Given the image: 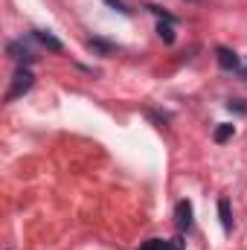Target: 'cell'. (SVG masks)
Segmentation results:
<instances>
[{"instance_id": "cell-5", "label": "cell", "mask_w": 247, "mask_h": 250, "mask_svg": "<svg viewBox=\"0 0 247 250\" xmlns=\"http://www.w3.org/2000/svg\"><path fill=\"white\" fill-rule=\"evenodd\" d=\"M184 248V242L181 239H172V242H163V239H151L145 248H140V250H181Z\"/></svg>"}, {"instance_id": "cell-2", "label": "cell", "mask_w": 247, "mask_h": 250, "mask_svg": "<svg viewBox=\"0 0 247 250\" xmlns=\"http://www.w3.org/2000/svg\"><path fill=\"white\" fill-rule=\"evenodd\" d=\"M215 59H218V67H221V70H242L239 56H236L233 50H227V47H218V50H215Z\"/></svg>"}, {"instance_id": "cell-12", "label": "cell", "mask_w": 247, "mask_h": 250, "mask_svg": "<svg viewBox=\"0 0 247 250\" xmlns=\"http://www.w3.org/2000/svg\"><path fill=\"white\" fill-rule=\"evenodd\" d=\"M239 73H242V79H247V64L242 67V70H239Z\"/></svg>"}, {"instance_id": "cell-10", "label": "cell", "mask_w": 247, "mask_h": 250, "mask_svg": "<svg viewBox=\"0 0 247 250\" xmlns=\"http://www.w3.org/2000/svg\"><path fill=\"white\" fill-rule=\"evenodd\" d=\"M157 32H160V38H166L169 44L175 41V32H172V26H163V23H160V29H157Z\"/></svg>"}, {"instance_id": "cell-3", "label": "cell", "mask_w": 247, "mask_h": 250, "mask_svg": "<svg viewBox=\"0 0 247 250\" xmlns=\"http://www.w3.org/2000/svg\"><path fill=\"white\" fill-rule=\"evenodd\" d=\"M32 38H35V41H41V44H44L47 50H53V53H62V50H64L62 41H59V38H53V35H50V32H44V29H35V32H32Z\"/></svg>"}, {"instance_id": "cell-11", "label": "cell", "mask_w": 247, "mask_h": 250, "mask_svg": "<svg viewBox=\"0 0 247 250\" xmlns=\"http://www.w3.org/2000/svg\"><path fill=\"white\" fill-rule=\"evenodd\" d=\"M105 3H111V6H114V9H120L123 15H128V12H131V9H125V3H123V0H105Z\"/></svg>"}, {"instance_id": "cell-6", "label": "cell", "mask_w": 247, "mask_h": 250, "mask_svg": "<svg viewBox=\"0 0 247 250\" xmlns=\"http://www.w3.org/2000/svg\"><path fill=\"white\" fill-rule=\"evenodd\" d=\"M218 215H221V227L230 233V230H233V212H230V201H227V198L218 201Z\"/></svg>"}, {"instance_id": "cell-1", "label": "cell", "mask_w": 247, "mask_h": 250, "mask_svg": "<svg viewBox=\"0 0 247 250\" xmlns=\"http://www.w3.org/2000/svg\"><path fill=\"white\" fill-rule=\"evenodd\" d=\"M32 84H35V76H32V70H29V67H18V70H15V76H12V87L6 90V102H12V99L23 96V93H26Z\"/></svg>"}, {"instance_id": "cell-9", "label": "cell", "mask_w": 247, "mask_h": 250, "mask_svg": "<svg viewBox=\"0 0 247 250\" xmlns=\"http://www.w3.org/2000/svg\"><path fill=\"white\" fill-rule=\"evenodd\" d=\"M87 47H90V50H96V53H102V56H108V53H114V50H117L114 44L99 41V38H90V41H87Z\"/></svg>"}, {"instance_id": "cell-4", "label": "cell", "mask_w": 247, "mask_h": 250, "mask_svg": "<svg viewBox=\"0 0 247 250\" xmlns=\"http://www.w3.org/2000/svg\"><path fill=\"white\" fill-rule=\"evenodd\" d=\"M178 227L181 230H189L192 227V204L189 201H181L178 204Z\"/></svg>"}, {"instance_id": "cell-7", "label": "cell", "mask_w": 247, "mask_h": 250, "mask_svg": "<svg viewBox=\"0 0 247 250\" xmlns=\"http://www.w3.org/2000/svg\"><path fill=\"white\" fill-rule=\"evenodd\" d=\"M6 50H9V56H12V59H18V62H32V59H35V56H32V50H26L23 44H15V41H12Z\"/></svg>"}, {"instance_id": "cell-8", "label": "cell", "mask_w": 247, "mask_h": 250, "mask_svg": "<svg viewBox=\"0 0 247 250\" xmlns=\"http://www.w3.org/2000/svg\"><path fill=\"white\" fill-rule=\"evenodd\" d=\"M236 134V125H230V123H221L218 128H215V143H227L230 137Z\"/></svg>"}]
</instances>
